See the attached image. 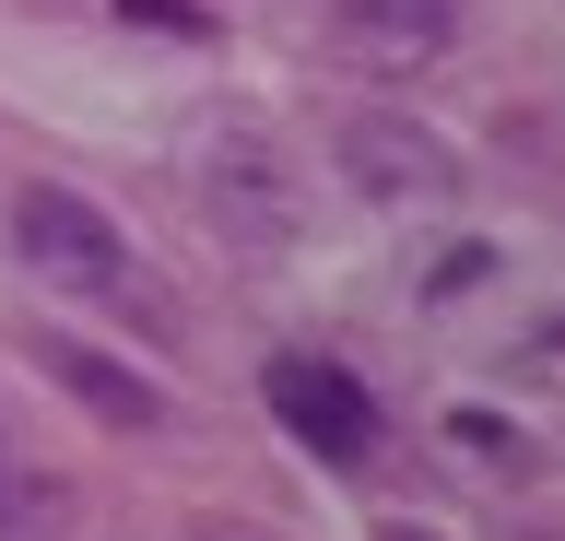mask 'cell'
<instances>
[{"label": "cell", "instance_id": "cell-1", "mask_svg": "<svg viewBox=\"0 0 565 541\" xmlns=\"http://www.w3.org/2000/svg\"><path fill=\"white\" fill-rule=\"evenodd\" d=\"M259 400H271V424L295 435L307 459L365 470V447H377V400L353 389V365H330V354H271V365H259Z\"/></svg>", "mask_w": 565, "mask_h": 541}, {"label": "cell", "instance_id": "cell-2", "mask_svg": "<svg viewBox=\"0 0 565 541\" xmlns=\"http://www.w3.org/2000/svg\"><path fill=\"white\" fill-rule=\"evenodd\" d=\"M12 248H24L47 283H71V294H130V236L60 177H35L24 201H12Z\"/></svg>", "mask_w": 565, "mask_h": 541}, {"label": "cell", "instance_id": "cell-3", "mask_svg": "<svg viewBox=\"0 0 565 541\" xmlns=\"http://www.w3.org/2000/svg\"><path fill=\"white\" fill-rule=\"evenodd\" d=\"M330 165H342L365 201H448L459 188V153L424 130V118H401V107H365V118H342V142H330Z\"/></svg>", "mask_w": 565, "mask_h": 541}, {"label": "cell", "instance_id": "cell-4", "mask_svg": "<svg viewBox=\"0 0 565 541\" xmlns=\"http://www.w3.org/2000/svg\"><path fill=\"white\" fill-rule=\"evenodd\" d=\"M24 365L47 377V389H71L95 424H118V435H153V424H166V389H153L141 365H118L106 342H71V329H35L24 318Z\"/></svg>", "mask_w": 565, "mask_h": 541}, {"label": "cell", "instance_id": "cell-5", "mask_svg": "<svg viewBox=\"0 0 565 541\" xmlns=\"http://www.w3.org/2000/svg\"><path fill=\"white\" fill-rule=\"evenodd\" d=\"M201 213L224 224V236H247V248H282V236H295V177H282V153L247 142V130H224V142L201 153Z\"/></svg>", "mask_w": 565, "mask_h": 541}, {"label": "cell", "instance_id": "cell-6", "mask_svg": "<svg viewBox=\"0 0 565 541\" xmlns=\"http://www.w3.org/2000/svg\"><path fill=\"white\" fill-rule=\"evenodd\" d=\"M330 36L353 59H377V72H413L459 36V0H330Z\"/></svg>", "mask_w": 565, "mask_h": 541}, {"label": "cell", "instance_id": "cell-7", "mask_svg": "<svg viewBox=\"0 0 565 541\" xmlns=\"http://www.w3.org/2000/svg\"><path fill=\"white\" fill-rule=\"evenodd\" d=\"M448 435H459V447H471L483 470H530V435L507 424V412H448Z\"/></svg>", "mask_w": 565, "mask_h": 541}, {"label": "cell", "instance_id": "cell-8", "mask_svg": "<svg viewBox=\"0 0 565 541\" xmlns=\"http://www.w3.org/2000/svg\"><path fill=\"white\" fill-rule=\"evenodd\" d=\"M118 24H153V36H212L201 0H118Z\"/></svg>", "mask_w": 565, "mask_h": 541}, {"label": "cell", "instance_id": "cell-9", "mask_svg": "<svg viewBox=\"0 0 565 541\" xmlns=\"http://www.w3.org/2000/svg\"><path fill=\"white\" fill-rule=\"evenodd\" d=\"M483 271H494V248H483V236H459V248L436 259V271H424V294H471Z\"/></svg>", "mask_w": 565, "mask_h": 541}, {"label": "cell", "instance_id": "cell-10", "mask_svg": "<svg viewBox=\"0 0 565 541\" xmlns=\"http://www.w3.org/2000/svg\"><path fill=\"white\" fill-rule=\"evenodd\" d=\"M377 541H436V530H413V518H388V530H377Z\"/></svg>", "mask_w": 565, "mask_h": 541}]
</instances>
